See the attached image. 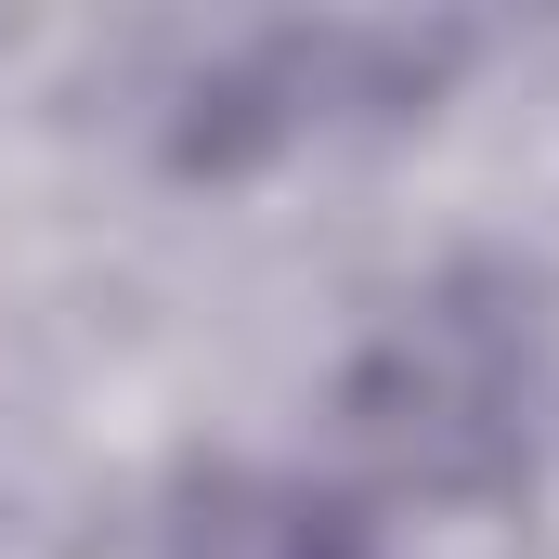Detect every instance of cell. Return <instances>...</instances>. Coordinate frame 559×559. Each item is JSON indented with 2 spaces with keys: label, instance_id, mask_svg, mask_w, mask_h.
<instances>
[{
  "label": "cell",
  "instance_id": "1",
  "mask_svg": "<svg viewBox=\"0 0 559 559\" xmlns=\"http://www.w3.org/2000/svg\"><path fill=\"white\" fill-rule=\"evenodd\" d=\"M352 417H365V442H378L404 481H429V495L495 481L508 442H521V325L481 312V299H429L417 325H391V352L365 365Z\"/></svg>",
  "mask_w": 559,
  "mask_h": 559
},
{
  "label": "cell",
  "instance_id": "2",
  "mask_svg": "<svg viewBox=\"0 0 559 559\" xmlns=\"http://www.w3.org/2000/svg\"><path fill=\"white\" fill-rule=\"evenodd\" d=\"M274 559H365V547H352V534H286Z\"/></svg>",
  "mask_w": 559,
  "mask_h": 559
}]
</instances>
